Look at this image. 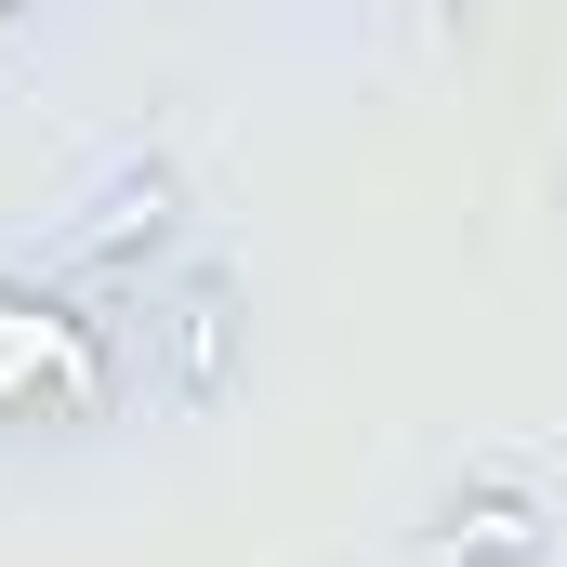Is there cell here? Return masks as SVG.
Listing matches in <instances>:
<instances>
[{"label": "cell", "mask_w": 567, "mask_h": 567, "mask_svg": "<svg viewBox=\"0 0 567 567\" xmlns=\"http://www.w3.org/2000/svg\"><path fill=\"white\" fill-rule=\"evenodd\" d=\"M238 357H251V303H238L225 265H185L172 290H145V317H133V383L172 410V423L225 410V396H238Z\"/></svg>", "instance_id": "cell-2"}, {"label": "cell", "mask_w": 567, "mask_h": 567, "mask_svg": "<svg viewBox=\"0 0 567 567\" xmlns=\"http://www.w3.org/2000/svg\"><path fill=\"white\" fill-rule=\"evenodd\" d=\"M0 13H13V0H0Z\"/></svg>", "instance_id": "cell-4"}, {"label": "cell", "mask_w": 567, "mask_h": 567, "mask_svg": "<svg viewBox=\"0 0 567 567\" xmlns=\"http://www.w3.org/2000/svg\"><path fill=\"white\" fill-rule=\"evenodd\" d=\"M133 370V317H80L53 290L0 278V423H93Z\"/></svg>", "instance_id": "cell-1"}, {"label": "cell", "mask_w": 567, "mask_h": 567, "mask_svg": "<svg viewBox=\"0 0 567 567\" xmlns=\"http://www.w3.org/2000/svg\"><path fill=\"white\" fill-rule=\"evenodd\" d=\"M423 567H542V502L528 488H475V502H449L435 515Z\"/></svg>", "instance_id": "cell-3"}]
</instances>
